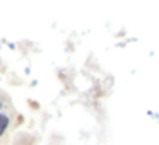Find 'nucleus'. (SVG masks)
Masks as SVG:
<instances>
[{
    "label": "nucleus",
    "mask_w": 159,
    "mask_h": 145,
    "mask_svg": "<svg viewBox=\"0 0 159 145\" xmlns=\"http://www.w3.org/2000/svg\"><path fill=\"white\" fill-rule=\"evenodd\" d=\"M7 126H9V116L7 114H0V137L5 133Z\"/></svg>",
    "instance_id": "f257e3e1"
},
{
    "label": "nucleus",
    "mask_w": 159,
    "mask_h": 145,
    "mask_svg": "<svg viewBox=\"0 0 159 145\" xmlns=\"http://www.w3.org/2000/svg\"><path fill=\"white\" fill-rule=\"evenodd\" d=\"M0 109H2V103H0Z\"/></svg>",
    "instance_id": "f03ea898"
}]
</instances>
